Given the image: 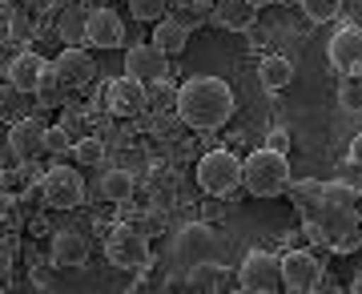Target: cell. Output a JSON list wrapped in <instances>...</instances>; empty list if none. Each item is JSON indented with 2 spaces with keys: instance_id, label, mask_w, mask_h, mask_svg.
<instances>
[{
  "instance_id": "30",
  "label": "cell",
  "mask_w": 362,
  "mask_h": 294,
  "mask_svg": "<svg viewBox=\"0 0 362 294\" xmlns=\"http://www.w3.org/2000/svg\"><path fill=\"white\" fill-rule=\"evenodd\" d=\"M318 190H322L318 181H298V186H294V205H302V210H306V205H310V198H318Z\"/></svg>"
},
{
  "instance_id": "28",
  "label": "cell",
  "mask_w": 362,
  "mask_h": 294,
  "mask_svg": "<svg viewBox=\"0 0 362 294\" xmlns=\"http://www.w3.org/2000/svg\"><path fill=\"white\" fill-rule=\"evenodd\" d=\"M61 89H65V81H61V73L52 69V64H45V73H40V85H37V93L40 97H61Z\"/></svg>"
},
{
  "instance_id": "18",
  "label": "cell",
  "mask_w": 362,
  "mask_h": 294,
  "mask_svg": "<svg viewBox=\"0 0 362 294\" xmlns=\"http://www.w3.org/2000/svg\"><path fill=\"white\" fill-rule=\"evenodd\" d=\"M153 45L165 52V57H181V52H185V45H189V28L165 13L161 21H153Z\"/></svg>"
},
{
  "instance_id": "3",
  "label": "cell",
  "mask_w": 362,
  "mask_h": 294,
  "mask_svg": "<svg viewBox=\"0 0 362 294\" xmlns=\"http://www.w3.org/2000/svg\"><path fill=\"white\" fill-rule=\"evenodd\" d=\"M242 186L254 198H278L282 190H290V162H286V154L266 149V145L254 149L242 162Z\"/></svg>"
},
{
  "instance_id": "26",
  "label": "cell",
  "mask_w": 362,
  "mask_h": 294,
  "mask_svg": "<svg viewBox=\"0 0 362 294\" xmlns=\"http://www.w3.org/2000/svg\"><path fill=\"white\" fill-rule=\"evenodd\" d=\"M129 13H133V21L149 25V21H161L169 13V0H129Z\"/></svg>"
},
{
  "instance_id": "19",
  "label": "cell",
  "mask_w": 362,
  "mask_h": 294,
  "mask_svg": "<svg viewBox=\"0 0 362 294\" xmlns=\"http://www.w3.org/2000/svg\"><path fill=\"white\" fill-rule=\"evenodd\" d=\"M133 190H137V181H133L129 169H105V174H101V193H105V202H113V205L129 202Z\"/></svg>"
},
{
  "instance_id": "16",
  "label": "cell",
  "mask_w": 362,
  "mask_h": 294,
  "mask_svg": "<svg viewBox=\"0 0 362 294\" xmlns=\"http://www.w3.org/2000/svg\"><path fill=\"white\" fill-rule=\"evenodd\" d=\"M52 262L57 266H85L89 262V242L77 230H57L52 234Z\"/></svg>"
},
{
  "instance_id": "7",
  "label": "cell",
  "mask_w": 362,
  "mask_h": 294,
  "mask_svg": "<svg viewBox=\"0 0 362 294\" xmlns=\"http://www.w3.org/2000/svg\"><path fill=\"white\" fill-rule=\"evenodd\" d=\"M238 286L250 294H274L282 290V266L278 258L266 254V250H250L246 262L238 266Z\"/></svg>"
},
{
  "instance_id": "22",
  "label": "cell",
  "mask_w": 362,
  "mask_h": 294,
  "mask_svg": "<svg viewBox=\"0 0 362 294\" xmlns=\"http://www.w3.org/2000/svg\"><path fill=\"white\" fill-rule=\"evenodd\" d=\"M145 97H149L145 109H153V113H173V105H177V85L169 77H157V81L145 85Z\"/></svg>"
},
{
  "instance_id": "35",
  "label": "cell",
  "mask_w": 362,
  "mask_h": 294,
  "mask_svg": "<svg viewBox=\"0 0 362 294\" xmlns=\"http://www.w3.org/2000/svg\"><path fill=\"white\" fill-rule=\"evenodd\" d=\"M250 4H254V9H266V4H274V0H250Z\"/></svg>"
},
{
  "instance_id": "14",
  "label": "cell",
  "mask_w": 362,
  "mask_h": 294,
  "mask_svg": "<svg viewBox=\"0 0 362 294\" xmlns=\"http://www.w3.org/2000/svg\"><path fill=\"white\" fill-rule=\"evenodd\" d=\"M52 69L61 73V81H65L69 89H81V85H89V81L97 77V64H93V57L85 49H77V45H69V49L52 61Z\"/></svg>"
},
{
  "instance_id": "20",
  "label": "cell",
  "mask_w": 362,
  "mask_h": 294,
  "mask_svg": "<svg viewBox=\"0 0 362 294\" xmlns=\"http://www.w3.org/2000/svg\"><path fill=\"white\" fill-rule=\"evenodd\" d=\"M258 77H262V85L270 93H282L290 81H294V64L286 61V57H266L262 61V69H258Z\"/></svg>"
},
{
  "instance_id": "17",
  "label": "cell",
  "mask_w": 362,
  "mask_h": 294,
  "mask_svg": "<svg viewBox=\"0 0 362 294\" xmlns=\"http://www.w3.org/2000/svg\"><path fill=\"white\" fill-rule=\"evenodd\" d=\"M221 28H230V33H250L254 21H258V9L250 4V0H218V13H214Z\"/></svg>"
},
{
  "instance_id": "1",
  "label": "cell",
  "mask_w": 362,
  "mask_h": 294,
  "mask_svg": "<svg viewBox=\"0 0 362 294\" xmlns=\"http://www.w3.org/2000/svg\"><path fill=\"white\" fill-rule=\"evenodd\" d=\"M358 217H362V193L346 181H330L318 190L314 198V214L306 217L318 238H322L334 254H350L362 246V234H358Z\"/></svg>"
},
{
  "instance_id": "4",
  "label": "cell",
  "mask_w": 362,
  "mask_h": 294,
  "mask_svg": "<svg viewBox=\"0 0 362 294\" xmlns=\"http://www.w3.org/2000/svg\"><path fill=\"white\" fill-rule=\"evenodd\" d=\"M197 186L209 198H230L242 186V157H233L230 149H209L197 162Z\"/></svg>"
},
{
  "instance_id": "27",
  "label": "cell",
  "mask_w": 362,
  "mask_h": 294,
  "mask_svg": "<svg viewBox=\"0 0 362 294\" xmlns=\"http://www.w3.org/2000/svg\"><path fill=\"white\" fill-rule=\"evenodd\" d=\"M61 37H65L69 45L85 40V13H81V9H65V16H61Z\"/></svg>"
},
{
  "instance_id": "6",
  "label": "cell",
  "mask_w": 362,
  "mask_h": 294,
  "mask_svg": "<svg viewBox=\"0 0 362 294\" xmlns=\"http://www.w3.org/2000/svg\"><path fill=\"white\" fill-rule=\"evenodd\" d=\"M40 198L57 210H77L85 202V178H81V169L73 166H52L40 181Z\"/></svg>"
},
{
  "instance_id": "10",
  "label": "cell",
  "mask_w": 362,
  "mask_h": 294,
  "mask_svg": "<svg viewBox=\"0 0 362 294\" xmlns=\"http://www.w3.org/2000/svg\"><path fill=\"white\" fill-rule=\"evenodd\" d=\"M85 40L93 49H121L125 45V25L113 9H93L85 13Z\"/></svg>"
},
{
  "instance_id": "5",
  "label": "cell",
  "mask_w": 362,
  "mask_h": 294,
  "mask_svg": "<svg viewBox=\"0 0 362 294\" xmlns=\"http://www.w3.org/2000/svg\"><path fill=\"white\" fill-rule=\"evenodd\" d=\"M278 266H282V286L290 294H306V290H318L322 286V258L314 254V250H286L278 258Z\"/></svg>"
},
{
  "instance_id": "33",
  "label": "cell",
  "mask_w": 362,
  "mask_h": 294,
  "mask_svg": "<svg viewBox=\"0 0 362 294\" xmlns=\"http://www.w3.org/2000/svg\"><path fill=\"white\" fill-rule=\"evenodd\" d=\"M350 166H358V169H362V133L350 141Z\"/></svg>"
},
{
  "instance_id": "8",
  "label": "cell",
  "mask_w": 362,
  "mask_h": 294,
  "mask_svg": "<svg viewBox=\"0 0 362 294\" xmlns=\"http://www.w3.org/2000/svg\"><path fill=\"white\" fill-rule=\"evenodd\" d=\"M105 254H109V266H117V270H145L149 266V242L137 230H129V226L113 230Z\"/></svg>"
},
{
  "instance_id": "29",
  "label": "cell",
  "mask_w": 362,
  "mask_h": 294,
  "mask_svg": "<svg viewBox=\"0 0 362 294\" xmlns=\"http://www.w3.org/2000/svg\"><path fill=\"white\" fill-rule=\"evenodd\" d=\"M266 149H278V154H290V129L278 125L266 133Z\"/></svg>"
},
{
  "instance_id": "34",
  "label": "cell",
  "mask_w": 362,
  "mask_h": 294,
  "mask_svg": "<svg viewBox=\"0 0 362 294\" xmlns=\"http://www.w3.org/2000/svg\"><path fill=\"white\" fill-rule=\"evenodd\" d=\"M350 290H354V294H362V270L354 274V282H350Z\"/></svg>"
},
{
  "instance_id": "21",
  "label": "cell",
  "mask_w": 362,
  "mask_h": 294,
  "mask_svg": "<svg viewBox=\"0 0 362 294\" xmlns=\"http://www.w3.org/2000/svg\"><path fill=\"white\" fill-rule=\"evenodd\" d=\"M206 4H214V0H169V16H173V21H181V25L194 33L197 25H206V21H209Z\"/></svg>"
},
{
  "instance_id": "23",
  "label": "cell",
  "mask_w": 362,
  "mask_h": 294,
  "mask_svg": "<svg viewBox=\"0 0 362 294\" xmlns=\"http://www.w3.org/2000/svg\"><path fill=\"white\" fill-rule=\"evenodd\" d=\"M189 246H214V234H209V226H185L177 238V250H189ZM214 250H202V254H194L197 266H214Z\"/></svg>"
},
{
  "instance_id": "32",
  "label": "cell",
  "mask_w": 362,
  "mask_h": 294,
  "mask_svg": "<svg viewBox=\"0 0 362 294\" xmlns=\"http://www.w3.org/2000/svg\"><path fill=\"white\" fill-rule=\"evenodd\" d=\"M8 270H13V254H8V246L0 242V282L8 278Z\"/></svg>"
},
{
  "instance_id": "25",
  "label": "cell",
  "mask_w": 362,
  "mask_h": 294,
  "mask_svg": "<svg viewBox=\"0 0 362 294\" xmlns=\"http://www.w3.org/2000/svg\"><path fill=\"white\" fill-rule=\"evenodd\" d=\"M73 157H77L81 166L97 169V166L105 162V141H101V137H81L77 145H73Z\"/></svg>"
},
{
  "instance_id": "36",
  "label": "cell",
  "mask_w": 362,
  "mask_h": 294,
  "mask_svg": "<svg viewBox=\"0 0 362 294\" xmlns=\"http://www.w3.org/2000/svg\"><path fill=\"white\" fill-rule=\"evenodd\" d=\"M358 97H362V85H358Z\"/></svg>"
},
{
  "instance_id": "13",
  "label": "cell",
  "mask_w": 362,
  "mask_h": 294,
  "mask_svg": "<svg viewBox=\"0 0 362 294\" xmlns=\"http://www.w3.org/2000/svg\"><path fill=\"white\" fill-rule=\"evenodd\" d=\"M40 149H45V125L33 121V117L13 121V129H8V154H13L16 162H33Z\"/></svg>"
},
{
  "instance_id": "12",
  "label": "cell",
  "mask_w": 362,
  "mask_h": 294,
  "mask_svg": "<svg viewBox=\"0 0 362 294\" xmlns=\"http://www.w3.org/2000/svg\"><path fill=\"white\" fill-rule=\"evenodd\" d=\"M145 105H149L145 81L125 73V77H117L113 85H109V109H113L117 117H137V113H145Z\"/></svg>"
},
{
  "instance_id": "9",
  "label": "cell",
  "mask_w": 362,
  "mask_h": 294,
  "mask_svg": "<svg viewBox=\"0 0 362 294\" xmlns=\"http://www.w3.org/2000/svg\"><path fill=\"white\" fill-rule=\"evenodd\" d=\"M326 57H330V64H334V73H342V77H358L362 73V28H354V25L338 28L334 37H330Z\"/></svg>"
},
{
  "instance_id": "24",
  "label": "cell",
  "mask_w": 362,
  "mask_h": 294,
  "mask_svg": "<svg viewBox=\"0 0 362 294\" xmlns=\"http://www.w3.org/2000/svg\"><path fill=\"white\" fill-rule=\"evenodd\" d=\"M298 4H302L306 21H314V25H330L342 13V0H298Z\"/></svg>"
},
{
  "instance_id": "31",
  "label": "cell",
  "mask_w": 362,
  "mask_h": 294,
  "mask_svg": "<svg viewBox=\"0 0 362 294\" xmlns=\"http://www.w3.org/2000/svg\"><path fill=\"white\" fill-rule=\"evenodd\" d=\"M16 217V198L13 193H0V222H13Z\"/></svg>"
},
{
  "instance_id": "15",
  "label": "cell",
  "mask_w": 362,
  "mask_h": 294,
  "mask_svg": "<svg viewBox=\"0 0 362 294\" xmlns=\"http://www.w3.org/2000/svg\"><path fill=\"white\" fill-rule=\"evenodd\" d=\"M45 57H37V52H16L13 61H8V69H4V77H8V85L13 89H21V93H37V85H40V73H45Z\"/></svg>"
},
{
  "instance_id": "2",
  "label": "cell",
  "mask_w": 362,
  "mask_h": 294,
  "mask_svg": "<svg viewBox=\"0 0 362 294\" xmlns=\"http://www.w3.org/2000/svg\"><path fill=\"white\" fill-rule=\"evenodd\" d=\"M233 109H238V101H233L230 81L189 77L185 85H177V105H173V113H177L189 129H221L233 117Z\"/></svg>"
},
{
  "instance_id": "11",
  "label": "cell",
  "mask_w": 362,
  "mask_h": 294,
  "mask_svg": "<svg viewBox=\"0 0 362 294\" xmlns=\"http://www.w3.org/2000/svg\"><path fill=\"white\" fill-rule=\"evenodd\" d=\"M125 73L149 85L157 77H169V57L157 45H129V52H125Z\"/></svg>"
}]
</instances>
